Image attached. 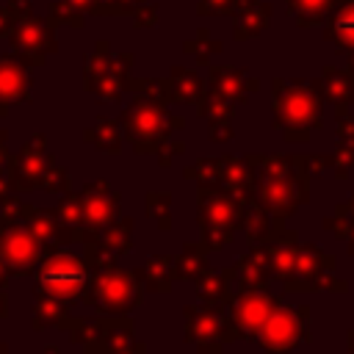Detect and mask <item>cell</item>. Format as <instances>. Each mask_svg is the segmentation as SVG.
<instances>
[{
    "label": "cell",
    "mask_w": 354,
    "mask_h": 354,
    "mask_svg": "<svg viewBox=\"0 0 354 354\" xmlns=\"http://www.w3.org/2000/svg\"><path fill=\"white\" fill-rule=\"evenodd\" d=\"M274 113H277V127H282L285 136H304L310 127H318L321 124L318 83L274 80Z\"/></svg>",
    "instance_id": "obj_1"
},
{
    "label": "cell",
    "mask_w": 354,
    "mask_h": 354,
    "mask_svg": "<svg viewBox=\"0 0 354 354\" xmlns=\"http://www.w3.org/2000/svg\"><path fill=\"white\" fill-rule=\"evenodd\" d=\"M133 64L130 53H108V41H97V50L86 58V88L97 91L105 100H113L127 86V69Z\"/></svg>",
    "instance_id": "obj_2"
},
{
    "label": "cell",
    "mask_w": 354,
    "mask_h": 354,
    "mask_svg": "<svg viewBox=\"0 0 354 354\" xmlns=\"http://www.w3.org/2000/svg\"><path fill=\"white\" fill-rule=\"evenodd\" d=\"M11 47L14 55H19L25 64H44V55H50L55 50V30L50 22H44L41 17L30 11L14 14V25H11Z\"/></svg>",
    "instance_id": "obj_3"
},
{
    "label": "cell",
    "mask_w": 354,
    "mask_h": 354,
    "mask_svg": "<svg viewBox=\"0 0 354 354\" xmlns=\"http://www.w3.org/2000/svg\"><path fill=\"white\" fill-rule=\"evenodd\" d=\"M39 243L41 241L30 230H25L17 216L8 218V213H6L0 218V257L17 274H25L39 263V257H41V246Z\"/></svg>",
    "instance_id": "obj_4"
},
{
    "label": "cell",
    "mask_w": 354,
    "mask_h": 354,
    "mask_svg": "<svg viewBox=\"0 0 354 354\" xmlns=\"http://www.w3.org/2000/svg\"><path fill=\"white\" fill-rule=\"evenodd\" d=\"M86 263L72 254H55L39 268V288L53 299H75L86 288Z\"/></svg>",
    "instance_id": "obj_5"
},
{
    "label": "cell",
    "mask_w": 354,
    "mask_h": 354,
    "mask_svg": "<svg viewBox=\"0 0 354 354\" xmlns=\"http://www.w3.org/2000/svg\"><path fill=\"white\" fill-rule=\"evenodd\" d=\"M169 116L163 111V105L155 100V97H138L124 113H122V124H124V133L144 149L147 144L163 138L166 133V124Z\"/></svg>",
    "instance_id": "obj_6"
},
{
    "label": "cell",
    "mask_w": 354,
    "mask_h": 354,
    "mask_svg": "<svg viewBox=\"0 0 354 354\" xmlns=\"http://www.w3.org/2000/svg\"><path fill=\"white\" fill-rule=\"evenodd\" d=\"M271 22V6L263 0H235L232 6V33L238 41L260 36Z\"/></svg>",
    "instance_id": "obj_7"
},
{
    "label": "cell",
    "mask_w": 354,
    "mask_h": 354,
    "mask_svg": "<svg viewBox=\"0 0 354 354\" xmlns=\"http://www.w3.org/2000/svg\"><path fill=\"white\" fill-rule=\"evenodd\" d=\"M28 100V72L19 55H0V116L11 102Z\"/></svg>",
    "instance_id": "obj_8"
},
{
    "label": "cell",
    "mask_w": 354,
    "mask_h": 354,
    "mask_svg": "<svg viewBox=\"0 0 354 354\" xmlns=\"http://www.w3.org/2000/svg\"><path fill=\"white\" fill-rule=\"evenodd\" d=\"M324 39L354 53V0H340L324 19Z\"/></svg>",
    "instance_id": "obj_9"
},
{
    "label": "cell",
    "mask_w": 354,
    "mask_h": 354,
    "mask_svg": "<svg viewBox=\"0 0 354 354\" xmlns=\"http://www.w3.org/2000/svg\"><path fill=\"white\" fill-rule=\"evenodd\" d=\"M44 138H33L28 141V147L14 158V183L28 188V185H36L44 174Z\"/></svg>",
    "instance_id": "obj_10"
},
{
    "label": "cell",
    "mask_w": 354,
    "mask_h": 354,
    "mask_svg": "<svg viewBox=\"0 0 354 354\" xmlns=\"http://www.w3.org/2000/svg\"><path fill=\"white\" fill-rule=\"evenodd\" d=\"M210 88L216 97H224V100H243L246 88H257L254 80H249L241 69L235 66H227V64H216L210 66Z\"/></svg>",
    "instance_id": "obj_11"
},
{
    "label": "cell",
    "mask_w": 354,
    "mask_h": 354,
    "mask_svg": "<svg viewBox=\"0 0 354 354\" xmlns=\"http://www.w3.org/2000/svg\"><path fill=\"white\" fill-rule=\"evenodd\" d=\"M296 25L299 28H310L326 19V14L340 3V0H285Z\"/></svg>",
    "instance_id": "obj_12"
},
{
    "label": "cell",
    "mask_w": 354,
    "mask_h": 354,
    "mask_svg": "<svg viewBox=\"0 0 354 354\" xmlns=\"http://www.w3.org/2000/svg\"><path fill=\"white\" fill-rule=\"evenodd\" d=\"M166 91H171V97L177 102H188V100H196L202 97V80L196 72L191 69H183V66H174L171 69V77L163 83Z\"/></svg>",
    "instance_id": "obj_13"
},
{
    "label": "cell",
    "mask_w": 354,
    "mask_h": 354,
    "mask_svg": "<svg viewBox=\"0 0 354 354\" xmlns=\"http://www.w3.org/2000/svg\"><path fill=\"white\" fill-rule=\"evenodd\" d=\"M332 102H354V77L335 66H324V77L318 83Z\"/></svg>",
    "instance_id": "obj_14"
},
{
    "label": "cell",
    "mask_w": 354,
    "mask_h": 354,
    "mask_svg": "<svg viewBox=\"0 0 354 354\" xmlns=\"http://www.w3.org/2000/svg\"><path fill=\"white\" fill-rule=\"evenodd\" d=\"M183 47H185V53H191V55H194L196 61H202V64H205L210 55L221 53V41H213V39H210V33H207L205 28H199V30H196V39L185 41Z\"/></svg>",
    "instance_id": "obj_15"
},
{
    "label": "cell",
    "mask_w": 354,
    "mask_h": 354,
    "mask_svg": "<svg viewBox=\"0 0 354 354\" xmlns=\"http://www.w3.org/2000/svg\"><path fill=\"white\" fill-rule=\"evenodd\" d=\"M47 22L55 28V25H72V28H80L83 25V11L80 8H75L72 3H66V0H55L53 6H50V17H47Z\"/></svg>",
    "instance_id": "obj_16"
},
{
    "label": "cell",
    "mask_w": 354,
    "mask_h": 354,
    "mask_svg": "<svg viewBox=\"0 0 354 354\" xmlns=\"http://www.w3.org/2000/svg\"><path fill=\"white\" fill-rule=\"evenodd\" d=\"M88 136L97 138L100 147H105V149H116V127H113L108 119H100V122H97V130H91Z\"/></svg>",
    "instance_id": "obj_17"
},
{
    "label": "cell",
    "mask_w": 354,
    "mask_h": 354,
    "mask_svg": "<svg viewBox=\"0 0 354 354\" xmlns=\"http://www.w3.org/2000/svg\"><path fill=\"white\" fill-rule=\"evenodd\" d=\"M235 0H196V14L199 17H213V14H232Z\"/></svg>",
    "instance_id": "obj_18"
},
{
    "label": "cell",
    "mask_w": 354,
    "mask_h": 354,
    "mask_svg": "<svg viewBox=\"0 0 354 354\" xmlns=\"http://www.w3.org/2000/svg\"><path fill=\"white\" fill-rule=\"evenodd\" d=\"M133 22H136L138 28H149V25H155V22H158V6H147V3H141V6L133 11Z\"/></svg>",
    "instance_id": "obj_19"
},
{
    "label": "cell",
    "mask_w": 354,
    "mask_h": 354,
    "mask_svg": "<svg viewBox=\"0 0 354 354\" xmlns=\"http://www.w3.org/2000/svg\"><path fill=\"white\" fill-rule=\"evenodd\" d=\"M11 25H14V14H11V8H0V36L11 33Z\"/></svg>",
    "instance_id": "obj_20"
},
{
    "label": "cell",
    "mask_w": 354,
    "mask_h": 354,
    "mask_svg": "<svg viewBox=\"0 0 354 354\" xmlns=\"http://www.w3.org/2000/svg\"><path fill=\"white\" fill-rule=\"evenodd\" d=\"M8 191H11V180H8V174H6V166L0 163V202L11 199V196H8Z\"/></svg>",
    "instance_id": "obj_21"
},
{
    "label": "cell",
    "mask_w": 354,
    "mask_h": 354,
    "mask_svg": "<svg viewBox=\"0 0 354 354\" xmlns=\"http://www.w3.org/2000/svg\"><path fill=\"white\" fill-rule=\"evenodd\" d=\"M111 6H113V0H94L91 14H111Z\"/></svg>",
    "instance_id": "obj_22"
},
{
    "label": "cell",
    "mask_w": 354,
    "mask_h": 354,
    "mask_svg": "<svg viewBox=\"0 0 354 354\" xmlns=\"http://www.w3.org/2000/svg\"><path fill=\"white\" fill-rule=\"evenodd\" d=\"M66 3H72V6H75V8H80L83 14L94 8V0H66Z\"/></svg>",
    "instance_id": "obj_23"
},
{
    "label": "cell",
    "mask_w": 354,
    "mask_h": 354,
    "mask_svg": "<svg viewBox=\"0 0 354 354\" xmlns=\"http://www.w3.org/2000/svg\"><path fill=\"white\" fill-rule=\"evenodd\" d=\"M0 163H6V133L0 130Z\"/></svg>",
    "instance_id": "obj_24"
},
{
    "label": "cell",
    "mask_w": 354,
    "mask_h": 354,
    "mask_svg": "<svg viewBox=\"0 0 354 354\" xmlns=\"http://www.w3.org/2000/svg\"><path fill=\"white\" fill-rule=\"evenodd\" d=\"M3 263H6V260L0 257V288H3V282H6V266H3Z\"/></svg>",
    "instance_id": "obj_25"
},
{
    "label": "cell",
    "mask_w": 354,
    "mask_h": 354,
    "mask_svg": "<svg viewBox=\"0 0 354 354\" xmlns=\"http://www.w3.org/2000/svg\"><path fill=\"white\" fill-rule=\"evenodd\" d=\"M348 66H351V72H354V53H348Z\"/></svg>",
    "instance_id": "obj_26"
},
{
    "label": "cell",
    "mask_w": 354,
    "mask_h": 354,
    "mask_svg": "<svg viewBox=\"0 0 354 354\" xmlns=\"http://www.w3.org/2000/svg\"><path fill=\"white\" fill-rule=\"evenodd\" d=\"M0 315H3V299H0Z\"/></svg>",
    "instance_id": "obj_27"
}]
</instances>
